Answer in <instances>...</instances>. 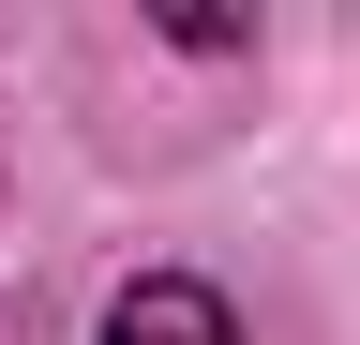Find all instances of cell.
Returning a JSON list of instances; mask_svg holds the SVG:
<instances>
[{
	"mask_svg": "<svg viewBox=\"0 0 360 345\" xmlns=\"http://www.w3.org/2000/svg\"><path fill=\"white\" fill-rule=\"evenodd\" d=\"M105 345H240V315H225L210 271H135L105 300Z\"/></svg>",
	"mask_w": 360,
	"mask_h": 345,
	"instance_id": "1",
	"label": "cell"
}]
</instances>
